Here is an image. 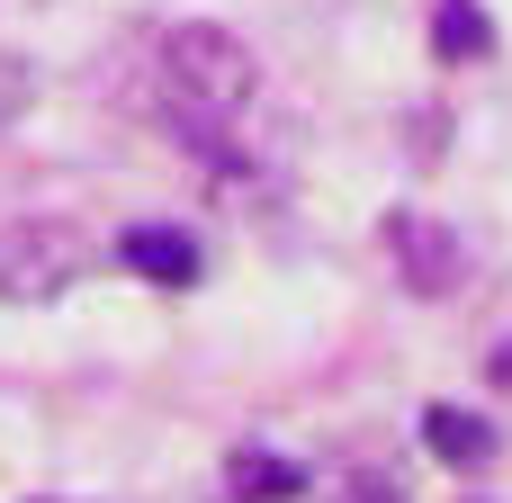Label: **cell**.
<instances>
[{
	"instance_id": "6da1fadb",
	"label": "cell",
	"mask_w": 512,
	"mask_h": 503,
	"mask_svg": "<svg viewBox=\"0 0 512 503\" xmlns=\"http://www.w3.org/2000/svg\"><path fill=\"white\" fill-rule=\"evenodd\" d=\"M162 108L198 153H216L234 171L261 126V54L216 18H180L162 36Z\"/></svg>"
},
{
	"instance_id": "7a4b0ae2",
	"label": "cell",
	"mask_w": 512,
	"mask_h": 503,
	"mask_svg": "<svg viewBox=\"0 0 512 503\" xmlns=\"http://www.w3.org/2000/svg\"><path fill=\"white\" fill-rule=\"evenodd\" d=\"M90 270V234L72 216H18L0 225V306H54Z\"/></svg>"
},
{
	"instance_id": "3957f363",
	"label": "cell",
	"mask_w": 512,
	"mask_h": 503,
	"mask_svg": "<svg viewBox=\"0 0 512 503\" xmlns=\"http://www.w3.org/2000/svg\"><path fill=\"white\" fill-rule=\"evenodd\" d=\"M387 252H396V270H405V288H414V297H450V288L468 279V243H459L441 216L396 207V216H387Z\"/></svg>"
},
{
	"instance_id": "277c9868",
	"label": "cell",
	"mask_w": 512,
	"mask_h": 503,
	"mask_svg": "<svg viewBox=\"0 0 512 503\" xmlns=\"http://www.w3.org/2000/svg\"><path fill=\"white\" fill-rule=\"evenodd\" d=\"M117 261L135 279H153V288H189L198 279V234H180V225H126L117 234Z\"/></svg>"
},
{
	"instance_id": "5b68a950",
	"label": "cell",
	"mask_w": 512,
	"mask_h": 503,
	"mask_svg": "<svg viewBox=\"0 0 512 503\" xmlns=\"http://www.w3.org/2000/svg\"><path fill=\"white\" fill-rule=\"evenodd\" d=\"M423 441H432L450 468H486V459H495V423L468 414V405H432V414H423Z\"/></svg>"
},
{
	"instance_id": "8992f818",
	"label": "cell",
	"mask_w": 512,
	"mask_h": 503,
	"mask_svg": "<svg viewBox=\"0 0 512 503\" xmlns=\"http://www.w3.org/2000/svg\"><path fill=\"white\" fill-rule=\"evenodd\" d=\"M432 45H441L450 63H486V54H495V18H486L477 0H432Z\"/></svg>"
},
{
	"instance_id": "52a82bcc",
	"label": "cell",
	"mask_w": 512,
	"mask_h": 503,
	"mask_svg": "<svg viewBox=\"0 0 512 503\" xmlns=\"http://www.w3.org/2000/svg\"><path fill=\"white\" fill-rule=\"evenodd\" d=\"M297 486H306V477H297L288 459H270V450H243V459H234V503H288Z\"/></svg>"
},
{
	"instance_id": "ba28073f",
	"label": "cell",
	"mask_w": 512,
	"mask_h": 503,
	"mask_svg": "<svg viewBox=\"0 0 512 503\" xmlns=\"http://www.w3.org/2000/svg\"><path fill=\"white\" fill-rule=\"evenodd\" d=\"M27 99H36V72H27L18 54H0V126H9V117H18Z\"/></svg>"
},
{
	"instance_id": "9c48e42d",
	"label": "cell",
	"mask_w": 512,
	"mask_h": 503,
	"mask_svg": "<svg viewBox=\"0 0 512 503\" xmlns=\"http://www.w3.org/2000/svg\"><path fill=\"white\" fill-rule=\"evenodd\" d=\"M351 503H414V495H405V486H387V477H360V486H351Z\"/></svg>"
}]
</instances>
